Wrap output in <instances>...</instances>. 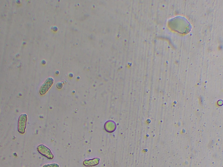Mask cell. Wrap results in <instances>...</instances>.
Instances as JSON below:
<instances>
[{
  "mask_svg": "<svg viewBox=\"0 0 223 167\" xmlns=\"http://www.w3.org/2000/svg\"><path fill=\"white\" fill-rule=\"evenodd\" d=\"M57 86L58 88H62L63 86H62V85L61 83H58V84H57Z\"/></svg>",
  "mask_w": 223,
  "mask_h": 167,
  "instance_id": "cell-6",
  "label": "cell"
},
{
  "mask_svg": "<svg viewBox=\"0 0 223 167\" xmlns=\"http://www.w3.org/2000/svg\"><path fill=\"white\" fill-rule=\"evenodd\" d=\"M100 158H94L91 160H85L83 163L85 166H92L97 165L100 162Z\"/></svg>",
  "mask_w": 223,
  "mask_h": 167,
  "instance_id": "cell-4",
  "label": "cell"
},
{
  "mask_svg": "<svg viewBox=\"0 0 223 167\" xmlns=\"http://www.w3.org/2000/svg\"><path fill=\"white\" fill-rule=\"evenodd\" d=\"M38 151L44 156L49 159L53 158L54 156L49 148L44 145H40L37 148Z\"/></svg>",
  "mask_w": 223,
  "mask_h": 167,
  "instance_id": "cell-2",
  "label": "cell"
},
{
  "mask_svg": "<svg viewBox=\"0 0 223 167\" xmlns=\"http://www.w3.org/2000/svg\"><path fill=\"white\" fill-rule=\"evenodd\" d=\"M54 81V80L53 78L51 77H49L46 80V81L44 82V83L42 85V86L40 88L39 92L41 95H44V94L46 93L48 91L49 88L53 85Z\"/></svg>",
  "mask_w": 223,
  "mask_h": 167,
  "instance_id": "cell-3",
  "label": "cell"
},
{
  "mask_svg": "<svg viewBox=\"0 0 223 167\" xmlns=\"http://www.w3.org/2000/svg\"><path fill=\"white\" fill-rule=\"evenodd\" d=\"M42 167H59V165L58 164H50L44 165Z\"/></svg>",
  "mask_w": 223,
  "mask_h": 167,
  "instance_id": "cell-5",
  "label": "cell"
},
{
  "mask_svg": "<svg viewBox=\"0 0 223 167\" xmlns=\"http://www.w3.org/2000/svg\"><path fill=\"white\" fill-rule=\"evenodd\" d=\"M28 116L27 114H21L18 120V132L21 134H24L25 132L26 124H27Z\"/></svg>",
  "mask_w": 223,
  "mask_h": 167,
  "instance_id": "cell-1",
  "label": "cell"
}]
</instances>
